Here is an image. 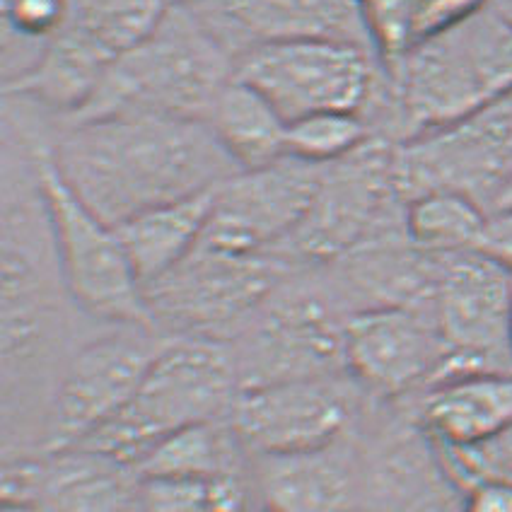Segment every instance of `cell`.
Here are the masks:
<instances>
[{
  "label": "cell",
  "mask_w": 512,
  "mask_h": 512,
  "mask_svg": "<svg viewBox=\"0 0 512 512\" xmlns=\"http://www.w3.org/2000/svg\"><path fill=\"white\" fill-rule=\"evenodd\" d=\"M39 133L3 119V455L42 447L44 421L63 368L83 341L58 266L34 141ZM90 322V319H87Z\"/></svg>",
  "instance_id": "6da1fadb"
},
{
  "label": "cell",
  "mask_w": 512,
  "mask_h": 512,
  "mask_svg": "<svg viewBox=\"0 0 512 512\" xmlns=\"http://www.w3.org/2000/svg\"><path fill=\"white\" fill-rule=\"evenodd\" d=\"M51 160L100 218L138 213L218 189L240 172L203 119L109 114L68 121L49 141Z\"/></svg>",
  "instance_id": "7a4b0ae2"
},
{
  "label": "cell",
  "mask_w": 512,
  "mask_h": 512,
  "mask_svg": "<svg viewBox=\"0 0 512 512\" xmlns=\"http://www.w3.org/2000/svg\"><path fill=\"white\" fill-rule=\"evenodd\" d=\"M389 83L397 143L459 124L512 95V25L486 5L413 46Z\"/></svg>",
  "instance_id": "3957f363"
},
{
  "label": "cell",
  "mask_w": 512,
  "mask_h": 512,
  "mask_svg": "<svg viewBox=\"0 0 512 512\" xmlns=\"http://www.w3.org/2000/svg\"><path fill=\"white\" fill-rule=\"evenodd\" d=\"M232 78L235 58L199 13L189 5H172L150 37L116 58L97 95L68 121L109 114L208 121L215 100Z\"/></svg>",
  "instance_id": "277c9868"
},
{
  "label": "cell",
  "mask_w": 512,
  "mask_h": 512,
  "mask_svg": "<svg viewBox=\"0 0 512 512\" xmlns=\"http://www.w3.org/2000/svg\"><path fill=\"white\" fill-rule=\"evenodd\" d=\"M240 392L230 343L172 339L126 409L80 447L138 469L155 445L179 430L230 418Z\"/></svg>",
  "instance_id": "5b68a950"
},
{
  "label": "cell",
  "mask_w": 512,
  "mask_h": 512,
  "mask_svg": "<svg viewBox=\"0 0 512 512\" xmlns=\"http://www.w3.org/2000/svg\"><path fill=\"white\" fill-rule=\"evenodd\" d=\"M351 307L324 269H293L230 343L242 389L348 375Z\"/></svg>",
  "instance_id": "8992f818"
},
{
  "label": "cell",
  "mask_w": 512,
  "mask_h": 512,
  "mask_svg": "<svg viewBox=\"0 0 512 512\" xmlns=\"http://www.w3.org/2000/svg\"><path fill=\"white\" fill-rule=\"evenodd\" d=\"M49 141L42 133L34 141V167L68 295L97 327H150L145 288L119 230L66 184L51 160Z\"/></svg>",
  "instance_id": "52a82bcc"
},
{
  "label": "cell",
  "mask_w": 512,
  "mask_h": 512,
  "mask_svg": "<svg viewBox=\"0 0 512 512\" xmlns=\"http://www.w3.org/2000/svg\"><path fill=\"white\" fill-rule=\"evenodd\" d=\"M235 75L269 100L283 119L319 112L368 116L392 107L389 75L375 51L334 39H288L252 46L235 61Z\"/></svg>",
  "instance_id": "ba28073f"
},
{
  "label": "cell",
  "mask_w": 512,
  "mask_h": 512,
  "mask_svg": "<svg viewBox=\"0 0 512 512\" xmlns=\"http://www.w3.org/2000/svg\"><path fill=\"white\" fill-rule=\"evenodd\" d=\"M290 271L276 254H230L199 244L145 285L150 327L167 339L232 343Z\"/></svg>",
  "instance_id": "9c48e42d"
},
{
  "label": "cell",
  "mask_w": 512,
  "mask_h": 512,
  "mask_svg": "<svg viewBox=\"0 0 512 512\" xmlns=\"http://www.w3.org/2000/svg\"><path fill=\"white\" fill-rule=\"evenodd\" d=\"M404 208L394 182V143L372 136L324 167L305 218L276 256L293 269H327L370 240L404 230Z\"/></svg>",
  "instance_id": "30bf717a"
},
{
  "label": "cell",
  "mask_w": 512,
  "mask_h": 512,
  "mask_svg": "<svg viewBox=\"0 0 512 512\" xmlns=\"http://www.w3.org/2000/svg\"><path fill=\"white\" fill-rule=\"evenodd\" d=\"M172 339L153 327H104L78 346L58 377L42 447H80L114 421Z\"/></svg>",
  "instance_id": "8fae6325"
},
{
  "label": "cell",
  "mask_w": 512,
  "mask_h": 512,
  "mask_svg": "<svg viewBox=\"0 0 512 512\" xmlns=\"http://www.w3.org/2000/svg\"><path fill=\"white\" fill-rule=\"evenodd\" d=\"M510 307L508 266L481 249L440 254L430 300L447 353L438 382L471 372H512Z\"/></svg>",
  "instance_id": "7c38bea8"
},
{
  "label": "cell",
  "mask_w": 512,
  "mask_h": 512,
  "mask_svg": "<svg viewBox=\"0 0 512 512\" xmlns=\"http://www.w3.org/2000/svg\"><path fill=\"white\" fill-rule=\"evenodd\" d=\"M370 399L348 375L242 389L230 426L252 457L298 455L356 433Z\"/></svg>",
  "instance_id": "4fadbf2b"
},
{
  "label": "cell",
  "mask_w": 512,
  "mask_h": 512,
  "mask_svg": "<svg viewBox=\"0 0 512 512\" xmlns=\"http://www.w3.org/2000/svg\"><path fill=\"white\" fill-rule=\"evenodd\" d=\"M512 172V95L440 131L394 143V182L401 199L457 191L481 206Z\"/></svg>",
  "instance_id": "5bb4252c"
},
{
  "label": "cell",
  "mask_w": 512,
  "mask_h": 512,
  "mask_svg": "<svg viewBox=\"0 0 512 512\" xmlns=\"http://www.w3.org/2000/svg\"><path fill=\"white\" fill-rule=\"evenodd\" d=\"M324 167L285 160L237 172L215 191L203 247L230 254H276L305 218Z\"/></svg>",
  "instance_id": "9a60e30c"
},
{
  "label": "cell",
  "mask_w": 512,
  "mask_h": 512,
  "mask_svg": "<svg viewBox=\"0 0 512 512\" xmlns=\"http://www.w3.org/2000/svg\"><path fill=\"white\" fill-rule=\"evenodd\" d=\"M445 343L426 307H370L348 317L346 372L375 401L426 392L445 365Z\"/></svg>",
  "instance_id": "2e32d148"
},
{
  "label": "cell",
  "mask_w": 512,
  "mask_h": 512,
  "mask_svg": "<svg viewBox=\"0 0 512 512\" xmlns=\"http://www.w3.org/2000/svg\"><path fill=\"white\" fill-rule=\"evenodd\" d=\"M141 474L90 450H32L3 455V503L39 512H138Z\"/></svg>",
  "instance_id": "e0dca14e"
},
{
  "label": "cell",
  "mask_w": 512,
  "mask_h": 512,
  "mask_svg": "<svg viewBox=\"0 0 512 512\" xmlns=\"http://www.w3.org/2000/svg\"><path fill=\"white\" fill-rule=\"evenodd\" d=\"M189 8L235 61L252 46L288 39H334L375 51L360 0H203Z\"/></svg>",
  "instance_id": "ac0fdd59"
},
{
  "label": "cell",
  "mask_w": 512,
  "mask_h": 512,
  "mask_svg": "<svg viewBox=\"0 0 512 512\" xmlns=\"http://www.w3.org/2000/svg\"><path fill=\"white\" fill-rule=\"evenodd\" d=\"M252 488L266 512H363L358 430L319 450L252 457Z\"/></svg>",
  "instance_id": "d6986e66"
},
{
  "label": "cell",
  "mask_w": 512,
  "mask_h": 512,
  "mask_svg": "<svg viewBox=\"0 0 512 512\" xmlns=\"http://www.w3.org/2000/svg\"><path fill=\"white\" fill-rule=\"evenodd\" d=\"M413 421L445 450L496 445L512 433V372H471L433 384L421 392Z\"/></svg>",
  "instance_id": "ffe728a7"
},
{
  "label": "cell",
  "mask_w": 512,
  "mask_h": 512,
  "mask_svg": "<svg viewBox=\"0 0 512 512\" xmlns=\"http://www.w3.org/2000/svg\"><path fill=\"white\" fill-rule=\"evenodd\" d=\"M215 191L218 189L150 208L116 225L143 288L170 273L199 247L211 220Z\"/></svg>",
  "instance_id": "44dd1931"
},
{
  "label": "cell",
  "mask_w": 512,
  "mask_h": 512,
  "mask_svg": "<svg viewBox=\"0 0 512 512\" xmlns=\"http://www.w3.org/2000/svg\"><path fill=\"white\" fill-rule=\"evenodd\" d=\"M208 126L240 172L261 170L288 157V121L237 75L215 100Z\"/></svg>",
  "instance_id": "7402d4cb"
},
{
  "label": "cell",
  "mask_w": 512,
  "mask_h": 512,
  "mask_svg": "<svg viewBox=\"0 0 512 512\" xmlns=\"http://www.w3.org/2000/svg\"><path fill=\"white\" fill-rule=\"evenodd\" d=\"M141 476L220 479L252 476V455L244 450L230 418L179 430L155 445L138 464Z\"/></svg>",
  "instance_id": "603a6c76"
},
{
  "label": "cell",
  "mask_w": 512,
  "mask_h": 512,
  "mask_svg": "<svg viewBox=\"0 0 512 512\" xmlns=\"http://www.w3.org/2000/svg\"><path fill=\"white\" fill-rule=\"evenodd\" d=\"M486 228V208L457 191H426L406 201L404 232L423 252H474L484 244Z\"/></svg>",
  "instance_id": "cb8c5ba5"
},
{
  "label": "cell",
  "mask_w": 512,
  "mask_h": 512,
  "mask_svg": "<svg viewBox=\"0 0 512 512\" xmlns=\"http://www.w3.org/2000/svg\"><path fill=\"white\" fill-rule=\"evenodd\" d=\"M170 8L167 0H71L66 27L116 61L150 37Z\"/></svg>",
  "instance_id": "d4e9b609"
},
{
  "label": "cell",
  "mask_w": 512,
  "mask_h": 512,
  "mask_svg": "<svg viewBox=\"0 0 512 512\" xmlns=\"http://www.w3.org/2000/svg\"><path fill=\"white\" fill-rule=\"evenodd\" d=\"M252 476H141L138 512H249Z\"/></svg>",
  "instance_id": "484cf974"
},
{
  "label": "cell",
  "mask_w": 512,
  "mask_h": 512,
  "mask_svg": "<svg viewBox=\"0 0 512 512\" xmlns=\"http://www.w3.org/2000/svg\"><path fill=\"white\" fill-rule=\"evenodd\" d=\"M372 136V124L363 114H307L288 124V157L307 165L327 167L356 153Z\"/></svg>",
  "instance_id": "4316f807"
},
{
  "label": "cell",
  "mask_w": 512,
  "mask_h": 512,
  "mask_svg": "<svg viewBox=\"0 0 512 512\" xmlns=\"http://www.w3.org/2000/svg\"><path fill=\"white\" fill-rule=\"evenodd\" d=\"M365 25L387 75L413 49L411 0H360Z\"/></svg>",
  "instance_id": "83f0119b"
},
{
  "label": "cell",
  "mask_w": 512,
  "mask_h": 512,
  "mask_svg": "<svg viewBox=\"0 0 512 512\" xmlns=\"http://www.w3.org/2000/svg\"><path fill=\"white\" fill-rule=\"evenodd\" d=\"M71 17V0H3V22L8 34L44 49L63 32Z\"/></svg>",
  "instance_id": "f1b7e54d"
},
{
  "label": "cell",
  "mask_w": 512,
  "mask_h": 512,
  "mask_svg": "<svg viewBox=\"0 0 512 512\" xmlns=\"http://www.w3.org/2000/svg\"><path fill=\"white\" fill-rule=\"evenodd\" d=\"M488 0H411L413 46L484 10Z\"/></svg>",
  "instance_id": "f546056e"
},
{
  "label": "cell",
  "mask_w": 512,
  "mask_h": 512,
  "mask_svg": "<svg viewBox=\"0 0 512 512\" xmlns=\"http://www.w3.org/2000/svg\"><path fill=\"white\" fill-rule=\"evenodd\" d=\"M459 512H512V474L491 476L469 486Z\"/></svg>",
  "instance_id": "4dcf8cb0"
},
{
  "label": "cell",
  "mask_w": 512,
  "mask_h": 512,
  "mask_svg": "<svg viewBox=\"0 0 512 512\" xmlns=\"http://www.w3.org/2000/svg\"><path fill=\"white\" fill-rule=\"evenodd\" d=\"M481 252H486L512 271V213L488 215V228Z\"/></svg>",
  "instance_id": "1f68e13d"
},
{
  "label": "cell",
  "mask_w": 512,
  "mask_h": 512,
  "mask_svg": "<svg viewBox=\"0 0 512 512\" xmlns=\"http://www.w3.org/2000/svg\"><path fill=\"white\" fill-rule=\"evenodd\" d=\"M493 213H512V172L505 177V182L500 184L491 206H488V215Z\"/></svg>",
  "instance_id": "d6a6232c"
},
{
  "label": "cell",
  "mask_w": 512,
  "mask_h": 512,
  "mask_svg": "<svg viewBox=\"0 0 512 512\" xmlns=\"http://www.w3.org/2000/svg\"><path fill=\"white\" fill-rule=\"evenodd\" d=\"M488 5H491L508 25H512V0H488Z\"/></svg>",
  "instance_id": "836d02e7"
},
{
  "label": "cell",
  "mask_w": 512,
  "mask_h": 512,
  "mask_svg": "<svg viewBox=\"0 0 512 512\" xmlns=\"http://www.w3.org/2000/svg\"><path fill=\"white\" fill-rule=\"evenodd\" d=\"M3 512H39L32 505H17V503H3Z\"/></svg>",
  "instance_id": "e575fe53"
},
{
  "label": "cell",
  "mask_w": 512,
  "mask_h": 512,
  "mask_svg": "<svg viewBox=\"0 0 512 512\" xmlns=\"http://www.w3.org/2000/svg\"><path fill=\"white\" fill-rule=\"evenodd\" d=\"M170 5H199L203 0H167Z\"/></svg>",
  "instance_id": "d590c367"
},
{
  "label": "cell",
  "mask_w": 512,
  "mask_h": 512,
  "mask_svg": "<svg viewBox=\"0 0 512 512\" xmlns=\"http://www.w3.org/2000/svg\"><path fill=\"white\" fill-rule=\"evenodd\" d=\"M510 351H512V307H510Z\"/></svg>",
  "instance_id": "8d00e7d4"
}]
</instances>
